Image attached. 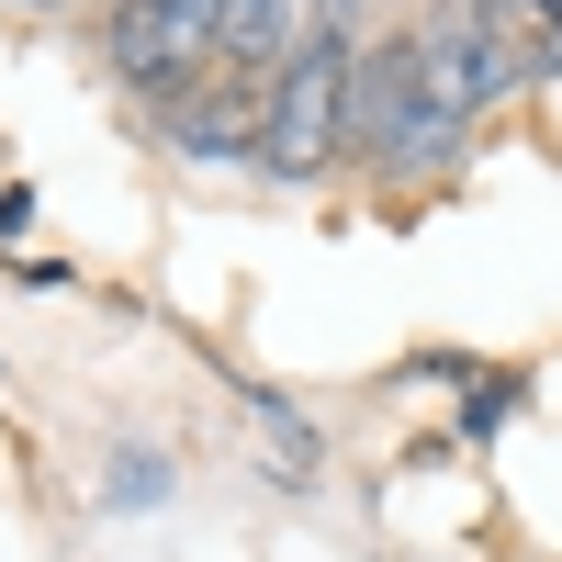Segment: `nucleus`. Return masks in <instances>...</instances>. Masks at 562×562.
I'll use <instances>...</instances> for the list:
<instances>
[{"mask_svg": "<svg viewBox=\"0 0 562 562\" xmlns=\"http://www.w3.org/2000/svg\"><path fill=\"white\" fill-rule=\"evenodd\" d=\"M529 12H540V23H551V45H562V0H529Z\"/></svg>", "mask_w": 562, "mask_h": 562, "instance_id": "1a4fd4ad", "label": "nucleus"}, {"mask_svg": "<svg viewBox=\"0 0 562 562\" xmlns=\"http://www.w3.org/2000/svg\"><path fill=\"white\" fill-rule=\"evenodd\" d=\"M349 147L383 169V180H428V169H450L428 102H416V45H405V34L360 45V68H349Z\"/></svg>", "mask_w": 562, "mask_h": 562, "instance_id": "f03ea898", "label": "nucleus"}, {"mask_svg": "<svg viewBox=\"0 0 562 562\" xmlns=\"http://www.w3.org/2000/svg\"><path fill=\"white\" fill-rule=\"evenodd\" d=\"M293 34H304L293 0H214V68H237V79H270L293 57Z\"/></svg>", "mask_w": 562, "mask_h": 562, "instance_id": "423d86ee", "label": "nucleus"}, {"mask_svg": "<svg viewBox=\"0 0 562 562\" xmlns=\"http://www.w3.org/2000/svg\"><path fill=\"white\" fill-rule=\"evenodd\" d=\"M416 45V102H428L439 147L461 158V124L495 102V57H484V0H428V23L405 34Z\"/></svg>", "mask_w": 562, "mask_h": 562, "instance_id": "20e7f679", "label": "nucleus"}, {"mask_svg": "<svg viewBox=\"0 0 562 562\" xmlns=\"http://www.w3.org/2000/svg\"><path fill=\"white\" fill-rule=\"evenodd\" d=\"M259 90L270 79H237V68H225L214 90H192V102H180V147H192V158H259Z\"/></svg>", "mask_w": 562, "mask_h": 562, "instance_id": "39448f33", "label": "nucleus"}, {"mask_svg": "<svg viewBox=\"0 0 562 562\" xmlns=\"http://www.w3.org/2000/svg\"><path fill=\"white\" fill-rule=\"evenodd\" d=\"M102 57L147 102H192V79L214 68V0H113Z\"/></svg>", "mask_w": 562, "mask_h": 562, "instance_id": "7ed1b4c3", "label": "nucleus"}, {"mask_svg": "<svg viewBox=\"0 0 562 562\" xmlns=\"http://www.w3.org/2000/svg\"><path fill=\"white\" fill-rule=\"evenodd\" d=\"M259 428L281 439V461H293V473H304V461H315V428H304V416L281 405V394H259Z\"/></svg>", "mask_w": 562, "mask_h": 562, "instance_id": "6e6552de", "label": "nucleus"}, {"mask_svg": "<svg viewBox=\"0 0 562 562\" xmlns=\"http://www.w3.org/2000/svg\"><path fill=\"white\" fill-rule=\"evenodd\" d=\"M158 495H169L158 450H124V461H113V506H158Z\"/></svg>", "mask_w": 562, "mask_h": 562, "instance_id": "0eeeda50", "label": "nucleus"}, {"mask_svg": "<svg viewBox=\"0 0 562 562\" xmlns=\"http://www.w3.org/2000/svg\"><path fill=\"white\" fill-rule=\"evenodd\" d=\"M360 23H371V0H315L304 34H293V57L270 68V90H259V169H270V180H315V169L349 158Z\"/></svg>", "mask_w": 562, "mask_h": 562, "instance_id": "f257e3e1", "label": "nucleus"}]
</instances>
